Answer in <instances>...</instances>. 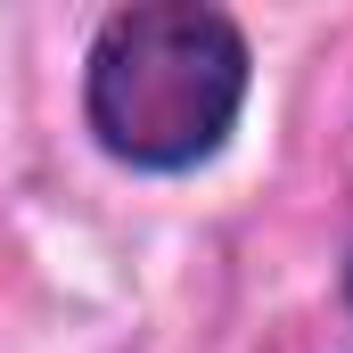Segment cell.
I'll list each match as a JSON object with an SVG mask.
<instances>
[{
  "instance_id": "cell-1",
  "label": "cell",
  "mask_w": 353,
  "mask_h": 353,
  "mask_svg": "<svg viewBox=\"0 0 353 353\" xmlns=\"http://www.w3.org/2000/svg\"><path fill=\"white\" fill-rule=\"evenodd\" d=\"M247 33L205 0H140L90 33L83 58V123L132 173L205 165L247 115Z\"/></svg>"
},
{
  "instance_id": "cell-2",
  "label": "cell",
  "mask_w": 353,
  "mask_h": 353,
  "mask_svg": "<svg viewBox=\"0 0 353 353\" xmlns=\"http://www.w3.org/2000/svg\"><path fill=\"white\" fill-rule=\"evenodd\" d=\"M345 304H353V255H345Z\"/></svg>"
}]
</instances>
